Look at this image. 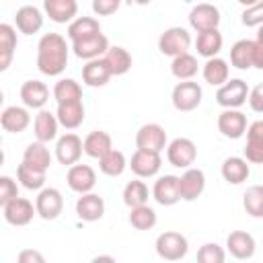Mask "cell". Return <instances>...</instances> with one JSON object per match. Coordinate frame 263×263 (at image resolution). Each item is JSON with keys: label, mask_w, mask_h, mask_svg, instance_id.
Listing matches in <instances>:
<instances>
[{"label": "cell", "mask_w": 263, "mask_h": 263, "mask_svg": "<svg viewBox=\"0 0 263 263\" xmlns=\"http://www.w3.org/2000/svg\"><path fill=\"white\" fill-rule=\"evenodd\" d=\"M68 43L60 33H45L37 43V68L45 76H60L68 66Z\"/></svg>", "instance_id": "1"}, {"label": "cell", "mask_w": 263, "mask_h": 263, "mask_svg": "<svg viewBox=\"0 0 263 263\" xmlns=\"http://www.w3.org/2000/svg\"><path fill=\"white\" fill-rule=\"evenodd\" d=\"M154 247H156L158 257L164 259V261H179L189 251L187 238L181 232H175V230H166V232L158 234Z\"/></svg>", "instance_id": "2"}, {"label": "cell", "mask_w": 263, "mask_h": 263, "mask_svg": "<svg viewBox=\"0 0 263 263\" xmlns=\"http://www.w3.org/2000/svg\"><path fill=\"white\" fill-rule=\"evenodd\" d=\"M249 86L240 78H230L216 90V103L224 109H238L249 101Z\"/></svg>", "instance_id": "3"}, {"label": "cell", "mask_w": 263, "mask_h": 263, "mask_svg": "<svg viewBox=\"0 0 263 263\" xmlns=\"http://www.w3.org/2000/svg\"><path fill=\"white\" fill-rule=\"evenodd\" d=\"M201 97H203V90H201V86H199L197 82H193V80H181V82L173 88V95H171L175 109H177V111H185V113L197 109L199 103H201Z\"/></svg>", "instance_id": "4"}, {"label": "cell", "mask_w": 263, "mask_h": 263, "mask_svg": "<svg viewBox=\"0 0 263 263\" xmlns=\"http://www.w3.org/2000/svg\"><path fill=\"white\" fill-rule=\"evenodd\" d=\"M191 45V35L187 29L183 27H168L160 37H158V49L160 53L164 55H179V53H185Z\"/></svg>", "instance_id": "5"}, {"label": "cell", "mask_w": 263, "mask_h": 263, "mask_svg": "<svg viewBox=\"0 0 263 263\" xmlns=\"http://www.w3.org/2000/svg\"><path fill=\"white\" fill-rule=\"evenodd\" d=\"M166 158L177 168H189L197 158V148L189 138H175L166 146Z\"/></svg>", "instance_id": "6"}, {"label": "cell", "mask_w": 263, "mask_h": 263, "mask_svg": "<svg viewBox=\"0 0 263 263\" xmlns=\"http://www.w3.org/2000/svg\"><path fill=\"white\" fill-rule=\"evenodd\" d=\"M162 166V158H160V152H152V150H142L138 148L132 158H129V168L134 171L136 177L140 179H148V177H154L158 175Z\"/></svg>", "instance_id": "7"}, {"label": "cell", "mask_w": 263, "mask_h": 263, "mask_svg": "<svg viewBox=\"0 0 263 263\" xmlns=\"http://www.w3.org/2000/svg\"><path fill=\"white\" fill-rule=\"evenodd\" d=\"M2 214H4V220L12 226H27L37 214V208L27 197H14L2 205Z\"/></svg>", "instance_id": "8"}, {"label": "cell", "mask_w": 263, "mask_h": 263, "mask_svg": "<svg viewBox=\"0 0 263 263\" xmlns=\"http://www.w3.org/2000/svg\"><path fill=\"white\" fill-rule=\"evenodd\" d=\"M84 152V140H80L76 134H64L55 142V158L60 164L72 166L78 162V158Z\"/></svg>", "instance_id": "9"}, {"label": "cell", "mask_w": 263, "mask_h": 263, "mask_svg": "<svg viewBox=\"0 0 263 263\" xmlns=\"http://www.w3.org/2000/svg\"><path fill=\"white\" fill-rule=\"evenodd\" d=\"M247 115L238 109H224L218 115V129L224 138L238 140L247 134Z\"/></svg>", "instance_id": "10"}, {"label": "cell", "mask_w": 263, "mask_h": 263, "mask_svg": "<svg viewBox=\"0 0 263 263\" xmlns=\"http://www.w3.org/2000/svg\"><path fill=\"white\" fill-rule=\"evenodd\" d=\"M35 208L43 220H55L64 210V197L55 187H43L35 199Z\"/></svg>", "instance_id": "11"}, {"label": "cell", "mask_w": 263, "mask_h": 263, "mask_svg": "<svg viewBox=\"0 0 263 263\" xmlns=\"http://www.w3.org/2000/svg\"><path fill=\"white\" fill-rule=\"evenodd\" d=\"M109 39L103 35V33H97L92 37H86V39H78V41H72V51L76 58L80 60H97V58H103L109 49Z\"/></svg>", "instance_id": "12"}, {"label": "cell", "mask_w": 263, "mask_h": 263, "mask_svg": "<svg viewBox=\"0 0 263 263\" xmlns=\"http://www.w3.org/2000/svg\"><path fill=\"white\" fill-rule=\"evenodd\" d=\"M136 146L142 150H152V152H162L166 144V132L158 123H146L138 129L136 134Z\"/></svg>", "instance_id": "13"}, {"label": "cell", "mask_w": 263, "mask_h": 263, "mask_svg": "<svg viewBox=\"0 0 263 263\" xmlns=\"http://www.w3.org/2000/svg\"><path fill=\"white\" fill-rule=\"evenodd\" d=\"M152 197L160 205H175L177 201H181V183H179V177H175V175H162V177H158L156 183H154V187H152Z\"/></svg>", "instance_id": "14"}, {"label": "cell", "mask_w": 263, "mask_h": 263, "mask_svg": "<svg viewBox=\"0 0 263 263\" xmlns=\"http://www.w3.org/2000/svg\"><path fill=\"white\" fill-rule=\"evenodd\" d=\"M189 25L197 33L210 31V29H218V25H220V10L214 4L201 2V4H197V6L191 8V12H189Z\"/></svg>", "instance_id": "15"}, {"label": "cell", "mask_w": 263, "mask_h": 263, "mask_svg": "<svg viewBox=\"0 0 263 263\" xmlns=\"http://www.w3.org/2000/svg\"><path fill=\"white\" fill-rule=\"evenodd\" d=\"M68 187L76 193H88L97 185V175L88 164H72L66 173Z\"/></svg>", "instance_id": "16"}, {"label": "cell", "mask_w": 263, "mask_h": 263, "mask_svg": "<svg viewBox=\"0 0 263 263\" xmlns=\"http://www.w3.org/2000/svg\"><path fill=\"white\" fill-rule=\"evenodd\" d=\"M113 72L109 68V64L105 62V58H97V60H88L84 66H82V82L86 86H92V88H99V86H105L109 80H111Z\"/></svg>", "instance_id": "17"}, {"label": "cell", "mask_w": 263, "mask_h": 263, "mask_svg": "<svg viewBox=\"0 0 263 263\" xmlns=\"http://www.w3.org/2000/svg\"><path fill=\"white\" fill-rule=\"evenodd\" d=\"M181 183V199L193 201L197 199L205 189V175L201 168H185V173L179 177Z\"/></svg>", "instance_id": "18"}, {"label": "cell", "mask_w": 263, "mask_h": 263, "mask_svg": "<svg viewBox=\"0 0 263 263\" xmlns=\"http://www.w3.org/2000/svg\"><path fill=\"white\" fill-rule=\"evenodd\" d=\"M76 214L80 220L84 222H97L103 218L105 214V201L101 195L88 191V193H80L78 201H76Z\"/></svg>", "instance_id": "19"}, {"label": "cell", "mask_w": 263, "mask_h": 263, "mask_svg": "<svg viewBox=\"0 0 263 263\" xmlns=\"http://www.w3.org/2000/svg\"><path fill=\"white\" fill-rule=\"evenodd\" d=\"M245 158L253 164H263V119H257L247 127Z\"/></svg>", "instance_id": "20"}, {"label": "cell", "mask_w": 263, "mask_h": 263, "mask_svg": "<svg viewBox=\"0 0 263 263\" xmlns=\"http://www.w3.org/2000/svg\"><path fill=\"white\" fill-rule=\"evenodd\" d=\"M21 101L29 109H43L49 101V88L41 80H27L21 86Z\"/></svg>", "instance_id": "21"}, {"label": "cell", "mask_w": 263, "mask_h": 263, "mask_svg": "<svg viewBox=\"0 0 263 263\" xmlns=\"http://www.w3.org/2000/svg\"><path fill=\"white\" fill-rule=\"evenodd\" d=\"M14 25L16 29L23 33V35H33L37 31H41L43 27V12L37 8V6H31V4H25L16 10L14 14Z\"/></svg>", "instance_id": "22"}, {"label": "cell", "mask_w": 263, "mask_h": 263, "mask_svg": "<svg viewBox=\"0 0 263 263\" xmlns=\"http://www.w3.org/2000/svg\"><path fill=\"white\" fill-rule=\"evenodd\" d=\"M29 107H18V105H10L2 111L0 115V125L4 127V132H10V134H21L29 127L31 123V115L27 111Z\"/></svg>", "instance_id": "23"}, {"label": "cell", "mask_w": 263, "mask_h": 263, "mask_svg": "<svg viewBox=\"0 0 263 263\" xmlns=\"http://www.w3.org/2000/svg\"><path fill=\"white\" fill-rule=\"evenodd\" d=\"M255 238L245 230H234L226 238V249L234 259H251L255 255Z\"/></svg>", "instance_id": "24"}, {"label": "cell", "mask_w": 263, "mask_h": 263, "mask_svg": "<svg viewBox=\"0 0 263 263\" xmlns=\"http://www.w3.org/2000/svg\"><path fill=\"white\" fill-rule=\"evenodd\" d=\"M55 115H58V121H60L62 127H66V129L80 127L82 121H84V105H82V99L60 103Z\"/></svg>", "instance_id": "25"}, {"label": "cell", "mask_w": 263, "mask_h": 263, "mask_svg": "<svg viewBox=\"0 0 263 263\" xmlns=\"http://www.w3.org/2000/svg\"><path fill=\"white\" fill-rule=\"evenodd\" d=\"M43 10L53 23H72L78 12L76 0H43Z\"/></svg>", "instance_id": "26"}, {"label": "cell", "mask_w": 263, "mask_h": 263, "mask_svg": "<svg viewBox=\"0 0 263 263\" xmlns=\"http://www.w3.org/2000/svg\"><path fill=\"white\" fill-rule=\"evenodd\" d=\"M58 115H53L51 111L47 109H39V113L35 115V121H33V132H35V138L39 142H51L55 140L58 136Z\"/></svg>", "instance_id": "27"}, {"label": "cell", "mask_w": 263, "mask_h": 263, "mask_svg": "<svg viewBox=\"0 0 263 263\" xmlns=\"http://www.w3.org/2000/svg\"><path fill=\"white\" fill-rule=\"evenodd\" d=\"M222 177L226 183L230 185H240L249 179L251 175V166H249V160L247 158H240V156H228L224 162H222Z\"/></svg>", "instance_id": "28"}, {"label": "cell", "mask_w": 263, "mask_h": 263, "mask_svg": "<svg viewBox=\"0 0 263 263\" xmlns=\"http://www.w3.org/2000/svg\"><path fill=\"white\" fill-rule=\"evenodd\" d=\"M222 33L218 29H210V31H201L197 33V39H195V49L201 58H216L222 49Z\"/></svg>", "instance_id": "29"}, {"label": "cell", "mask_w": 263, "mask_h": 263, "mask_svg": "<svg viewBox=\"0 0 263 263\" xmlns=\"http://www.w3.org/2000/svg\"><path fill=\"white\" fill-rule=\"evenodd\" d=\"M113 148L111 136L103 129H95L84 138V154H88L90 158H103L109 150Z\"/></svg>", "instance_id": "30"}, {"label": "cell", "mask_w": 263, "mask_h": 263, "mask_svg": "<svg viewBox=\"0 0 263 263\" xmlns=\"http://www.w3.org/2000/svg\"><path fill=\"white\" fill-rule=\"evenodd\" d=\"M23 162L39 168V171H45L51 166V152L49 148L45 146V142H31L27 148H25V154H23Z\"/></svg>", "instance_id": "31"}, {"label": "cell", "mask_w": 263, "mask_h": 263, "mask_svg": "<svg viewBox=\"0 0 263 263\" xmlns=\"http://www.w3.org/2000/svg\"><path fill=\"white\" fill-rule=\"evenodd\" d=\"M14 49H16V31L12 25L2 23L0 25V70L2 72L10 66Z\"/></svg>", "instance_id": "32"}, {"label": "cell", "mask_w": 263, "mask_h": 263, "mask_svg": "<svg viewBox=\"0 0 263 263\" xmlns=\"http://www.w3.org/2000/svg\"><path fill=\"white\" fill-rule=\"evenodd\" d=\"M253 49L255 41L253 39H238L230 47V64L238 70H249L253 68Z\"/></svg>", "instance_id": "33"}, {"label": "cell", "mask_w": 263, "mask_h": 263, "mask_svg": "<svg viewBox=\"0 0 263 263\" xmlns=\"http://www.w3.org/2000/svg\"><path fill=\"white\" fill-rule=\"evenodd\" d=\"M103 58H105V62L109 64L113 76H123V74H127L129 68H132V55H129V51H127L125 47H121V45L109 47Z\"/></svg>", "instance_id": "34"}, {"label": "cell", "mask_w": 263, "mask_h": 263, "mask_svg": "<svg viewBox=\"0 0 263 263\" xmlns=\"http://www.w3.org/2000/svg\"><path fill=\"white\" fill-rule=\"evenodd\" d=\"M97 33H101V25L92 16H76L68 25V37H70V41L86 39V37H92Z\"/></svg>", "instance_id": "35"}, {"label": "cell", "mask_w": 263, "mask_h": 263, "mask_svg": "<svg viewBox=\"0 0 263 263\" xmlns=\"http://www.w3.org/2000/svg\"><path fill=\"white\" fill-rule=\"evenodd\" d=\"M197 68H199L197 58L191 55L189 51L175 55L173 62H171V72H173V76L177 80H191L197 74Z\"/></svg>", "instance_id": "36"}, {"label": "cell", "mask_w": 263, "mask_h": 263, "mask_svg": "<svg viewBox=\"0 0 263 263\" xmlns=\"http://www.w3.org/2000/svg\"><path fill=\"white\" fill-rule=\"evenodd\" d=\"M203 80L212 86H222L228 80V64L222 58H208L203 64Z\"/></svg>", "instance_id": "37"}, {"label": "cell", "mask_w": 263, "mask_h": 263, "mask_svg": "<svg viewBox=\"0 0 263 263\" xmlns=\"http://www.w3.org/2000/svg\"><path fill=\"white\" fill-rule=\"evenodd\" d=\"M16 179L18 183L29 191H41L45 185V171H39L27 162H21L16 166Z\"/></svg>", "instance_id": "38"}, {"label": "cell", "mask_w": 263, "mask_h": 263, "mask_svg": "<svg viewBox=\"0 0 263 263\" xmlns=\"http://www.w3.org/2000/svg\"><path fill=\"white\" fill-rule=\"evenodd\" d=\"M125 166H127V160H125L123 152L121 150H115V148H111L103 158H99V168L107 177H119V175H123Z\"/></svg>", "instance_id": "39"}, {"label": "cell", "mask_w": 263, "mask_h": 263, "mask_svg": "<svg viewBox=\"0 0 263 263\" xmlns=\"http://www.w3.org/2000/svg\"><path fill=\"white\" fill-rule=\"evenodd\" d=\"M148 187H146V183L144 181H140V179H134V181H129L125 187H123V203L132 210V208H136V205H144L146 201H148Z\"/></svg>", "instance_id": "40"}, {"label": "cell", "mask_w": 263, "mask_h": 263, "mask_svg": "<svg viewBox=\"0 0 263 263\" xmlns=\"http://www.w3.org/2000/svg\"><path fill=\"white\" fill-rule=\"evenodd\" d=\"M53 99L55 103H68V101H76L82 99V88L74 78H62L55 82L53 86Z\"/></svg>", "instance_id": "41"}, {"label": "cell", "mask_w": 263, "mask_h": 263, "mask_svg": "<svg viewBox=\"0 0 263 263\" xmlns=\"http://www.w3.org/2000/svg\"><path fill=\"white\" fill-rule=\"evenodd\" d=\"M242 208L251 218H263V185H251L245 191Z\"/></svg>", "instance_id": "42"}, {"label": "cell", "mask_w": 263, "mask_h": 263, "mask_svg": "<svg viewBox=\"0 0 263 263\" xmlns=\"http://www.w3.org/2000/svg\"><path fill=\"white\" fill-rule=\"evenodd\" d=\"M129 224L136 228V230H150L156 226V212L144 203V205H136L132 208L129 212Z\"/></svg>", "instance_id": "43"}, {"label": "cell", "mask_w": 263, "mask_h": 263, "mask_svg": "<svg viewBox=\"0 0 263 263\" xmlns=\"http://www.w3.org/2000/svg\"><path fill=\"white\" fill-rule=\"evenodd\" d=\"M224 259H226V253L216 242H205L197 251V261L199 263H224Z\"/></svg>", "instance_id": "44"}, {"label": "cell", "mask_w": 263, "mask_h": 263, "mask_svg": "<svg viewBox=\"0 0 263 263\" xmlns=\"http://www.w3.org/2000/svg\"><path fill=\"white\" fill-rule=\"evenodd\" d=\"M240 23L245 27H261L263 25V0H259L253 6H247L240 14Z\"/></svg>", "instance_id": "45"}, {"label": "cell", "mask_w": 263, "mask_h": 263, "mask_svg": "<svg viewBox=\"0 0 263 263\" xmlns=\"http://www.w3.org/2000/svg\"><path fill=\"white\" fill-rule=\"evenodd\" d=\"M14 197H18V185H16V181L12 177H8V175H2L0 177V203L4 205V203H8Z\"/></svg>", "instance_id": "46"}, {"label": "cell", "mask_w": 263, "mask_h": 263, "mask_svg": "<svg viewBox=\"0 0 263 263\" xmlns=\"http://www.w3.org/2000/svg\"><path fill=\"white\" fill-rule=\"evenodd\" d=\"M121 6V0H92V12L99 16H109L117 12Z\"/></svg>", "instance_id": "47"}, {"label": "cell", "mask_w": 263, "mask_h": 263, "mask_svg": "<svg viewBox=\"0 0 263 263\" xmlns=\"http://www.w3.org/2000/svg\"><path fill=\"white\" fill-rule=\"evenodd\" d=\"M249 105L255 113H263V82H259L249 92Z\"/></svg>", "instance_id": "48"}, {"label": "cell", "mask_w": 263, "mask_h": 263, "mask_svg": "<svg viewBox=\"0 0 263 263\" xmlns=\"http://www.w3.org/2000/svg\"><path fill=\"white\" fill-rule=\"evenodd\" d=\"M16 261L18 263H43V255L37 253V251H33V249H25V251L18 253Z\"/></svg>", "instance_id": "49"}, {"label": "cell", "mask_w": 263, "mask_h": 263, "mask_svg": "<svg viewBox=\"0 0 263 263\" xmlns=\"http://www.w3.org/2000/svg\"><path fill=\"white\" fill-rule=\"evenodd\" d=\"M253 68L263 70V41L255 39V49H253Z\"/></svg>", "instance_id": "50"}, {"label": "cell", "mask_w": 263, "mask_h": 263, "mask_svg": "<svg viewBox=\"0 0 263 263\" xmlns=\"http://www.w3.org/2000/svg\"><path fill=\"white\" fill-rule=\"evenodd\" d=\"M236 2H238V4H242V6L247 8V6H253V4H257L259 0H236Z\"/></svg>", "instance_id": "51"}, {"label": "cell", "mask_w": 263, "mask_h": 263, "mask_svg": "<svg viewBox=\"0 0 263 263\" xmlns=\"http://www.w3.org/2000/svg\"><path fill=\"white\" fill-rule=\"evenodd\" d=\"M95 261L99 263V261H115V259H113V257H103V255H101V257H95Z\"/></svg>", "instance_id": "52"}, {"label": "cell", "mask_w": 263, "mask_h": 263, "mask_svg": "<svg viewBox=\"0 0 263 263\" xmlns=\"http://www.w3.org/2000/svg\"><path fill=\"white\" fill-rule=\"evenodd\" d=\"M257 41H263V25H261L259 31H257Z\"/></svg>", "instance_id": "53"}, {"label": "cell", "mask_w": 263, "mask_h": 263, "mask_svg": "<svg viewBox=\"0 0 263 263\" xmlns=\"http://www.w3.org/2000/svg\"><path fill=\"white\" fill-rule=\"evenodd\" d=\"M132 2H136V4H140V6H146V4H150V0H132Z\"/></svg>", "instance_id": "54"}]
</instances>
